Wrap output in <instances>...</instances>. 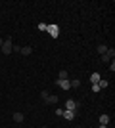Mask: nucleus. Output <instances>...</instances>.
I'll return each instance as SVG.
<instances>
[{
  "label": "nucleus",
  "mask_w": 115,
  "mask_h": 128,
  "mask_svg": "<svg viewBox=\"0 0 115 128\" xmlns=\"http://www.w3.org/2000/svg\"><path fill=\"white\" fill-rule=\"evenodd\" d=\"M12 52H14V40H12V36H8L4 40V44H2V54L8 56V54H12Z\"/></svg>",
  "instance_id": "f257e3e1"
},
{
  "label": "nucleus",
  "mask_w": 115,
  "mask_h": 128,
  "mask_svg": "<svg viewBox=\"0 0 115 128\" xmlns=\"http://www.w3.org/2000/svg\"><path fill=\"white\" fill-rule=\"evenodd\" d=\"M46 31H48V34H50L52 38H58V36H60V27H58V25H54V23L46 27Z\"/></svg>",
  "instance_id": "f03ea898"
},
{
  "label": "nucleus",
  "mask_w": 115,
  "mask_h": 128,
  "mask_svg": "<svg viewBox=\"0 0 115 128\" xmlns=\"http://www.w3.org/2000/svg\"><path fill=\"white\" fill-rule=\"evenodd\" d=\"M58 102H60V98H58V96H54V94H52V96L48 94V96L44 98V103H46V105H50V103L54 105V103H58Z\"/></svg>",
  "instance_id": "7ed1b4c3"
},
{
  "label": "nucleus",
  "mask_w": 115,
  "mask_h": 128,
  "mask_svg": "<svg viewBox=\"0 0 115 128\" xmlns=\"http://www.w3.org/2000/svg\"><path fill=\"white\" fill-rule=\"evenodd\" d=\"M56 82H58V86H60L61 90H71V82H69V80H56Z\"/></svg>",
  "instance_id": "20e7f679"
},
{
  "label": "nucleus",
  "mask_w": 115,
  "mask_h": 128,
  "mask_svg": "<svg viewBox=\"0 0 115 128\" xmlns=\"http://www.w3.org/2000/svg\"><path fill=\"white\" fill-rule=\"evenodd\" d=\"M65 111H77V102L75 100H67L65 102Z\"/></svg>",
  "instance_id": "39448f33"
},
{
  "label": "nucleus",
  "mask_w": 115,
  "mask_h": 128,
  "mask_svg": "<svg viewBox=\"0 0 115 128\" xmlns=\"http://www.w3.org/2000/svg\"><path fill=\"white\" fill-rule=\"evenodd\" d=\"M19 54H21V56H31V54H33V48H31V46H23Z\"/></svg>",
  "instance_id": "423d86ee"
},
{
  "label": "nucleus",
  "mask_w": 115,
  "mask_h": 128,
  "mask_svg": "<svg viewBox=\"0 0 115 128\" xmlns=\"http://www.w3.org/2000/svg\"><path fill=\"white\" fill-rule=\"evenodd\" d=\"M100 80H102L100 73H92V75H90V82H92V84H96V82H100Z\"/></svg>",
  "instance_id": "0eeeda50"
},
{
  "label": "nucleus",
  "mask_w": 115,
  "mask_h": 128,
  "mask_svg": "<svg viewBox=\"0 0 115 128\" xmlns=\"http://www.w3.org/2000/svg\"><path fill=\"white\" fill-rule=\"evenodd\" d=\"M14 120H16V122H23V120H25V115H23V113H14Z\"/></svg>",
  "instance_id": "6e6552de"
},
{
  "label": "nucleus",
  "mask_w": 115,
  "mask_h": 128,
  "mask_svg": "<svg viewBox=\"0 0 115 128\" xmlns=\"http://www.w3.org/2000/svg\"><path fill=\"white\" fill-rule=\"evenodd\" d=\"M63 117H65L67 120H73V118H75V111H65V109H63Z\"/></svg>",
  "instance_id": "1a4fd4ad"
},
{
  "label": "nucleus",
  "mask_w": 115,
  "mask_h": 128,
  "mask_svg": "<svg viewBox=\"0 0 115 128\" xmlns=\"http://www.w3.org/2000/svg\"><path fill=\"white\" fill-rule=\"evenodd\" d=\"M96 52H98V54H100V56H104V54H105V52H107V46H105V44H100L98 48H96Z\"/></svg>",
  "instance_id": "9d476101"
},
{
  "label": "nucleus",
  "mask_w": 115,
  "mask_h": 128,
  "mask_svg": "<svg viewBox=\"0 0 115 128\" xmlns=\"http://www.w3.org/2000/svg\"><path fill=\"white\" fill-rule=\"evenodd\" d=\"M58 80H67V71L61 69L60 73H58Z\"/></svg>",
  "instance_id": "9b49d317"
},
{
  "label": "nucleus",
  "mask_w": 115,
  "mask_h": 128,
  "mask_svg": "<svg viewBox=\"0 0 115 128\" xmlns=\"http://www.w3.org/2000/svg\"><path fill=\"white\" fill-rule=\"evenodd\" d=\"M107 122H109V115H100V124L107 126Z\"/></svg>",
  "instance_id": "f8f14e48"
},
{
  "label": "nucleus",
  "mask_w": 115,
  "mask_h": 128,
  "mask_svg": "<svg viewBox=\"0 0 115 128\" xmlns=\"http://www.w3.org/2000/svg\"><path fill=\"white\" fill-rule=\"evenodd\" d=\"M98 86H100V90H104V88H107V86H109V82H107V80H100Z\"/></svg>",
  "instance_id": "ddd939ff"
},
{
  "label": "nucleus",
  "mask_w": 115,
  "mask_h": 128,
  "mask_svg": "<svg viewBox=\"0 0 115 128\" xmlns=\"http://www.w3.org/2000/svg\"><path fill=\"white\" fill-rule=\"evenodd\" d=\"M69 82H71V88H79V86H81V80H79V78H75V80H69Z\"/></svg>",
  "instance_id": "4468645a"
},
{
  "label": "nucleus",
  "mask_w": 115,
  "mask_h": 128,
  "mask_svg": "<svg viewBox=\"0 0 115 128\" xmlns=\"http://www.w3.org/2000/svg\"><path fill=\"white\" fill-rule=\"evenodd\" d=\"M46 27H48L46 23H38V31H46Z\"/></svg>",
  "instance_id": "2eb2a0df"
},
{
  "label": "nucleus",
  "mask_w": 115,
  "mask_h": 128,
  "mask_svg": "<svg viewBox=\"0 0 115 128\" xmlns=\"http://www.w3.org/2000/svg\"><path fill=\"white\" fill-rule=\"evenodd\" d=\"M92 92H96V94L100 92V86H98V82H96V84H92Z\"/></svg>",
  "instance_id": "dca6fc26"
},
{
  "label": "nucleus",
  "mask_w": 115,
  "mask_h": 128,
  "mask_svg": "<svg viewBox=\"0 0 115 128\" xmlns=\"http://www.w3.org/2000/svg\"><path fill=\"white\" fill-rule=\"evenodd\" d=\"M109 71H115V61H113V59L109 61Z\"/></svg>",
  "instance_id": "f3484780"
},
{
  "label": "nucleus",
  "mask_w": 115,
  "mask_h": 128,
  "mask_svg": "<svg viewBox=\"0 0 115 128\" xmlns=\"http://www.w3.org/2000/svg\"><path fill=\"white\" fill-rule=\"evenodd\" d=\"M56 115H58V117H63V109H56Z\"/></svg>",
  "instance_id": "a211bd4d"
},
{
  "label": "nucleus",
  "mask_w": 115,
  "mask_h": 128,
  "mask_svg": "<svg viewBox=\"0 0 115 128\" xmlns=\"http://www.w3.org/2000/svg\"><path fill=\"white\" fill-rule=\"evenodd\" d=\"M2 44H4V38L0 36V48H2Z\"/></svg>",
  "instance_id": "6ab92c4d"
},
{
  "label": "nucleus",
  "mask_w": 115,
  "mask_h": 128,
  "mask_svg": "<svg viewBox=\"0 0 115 128\" xmlns=\"http://www.w3.org/2000/svg\"><path fill=\"white\" fill-rule=\"evenodd\" d=\"M98 128H107V126H105V124H100V126Z\"/></svg>",
  "instance_id": "aec40b11"
}]
</instances>
